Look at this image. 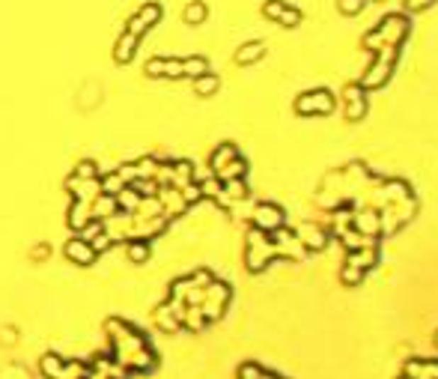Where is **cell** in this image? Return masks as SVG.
Here are the masks:
<instances>
[{"instance_id": "obj_1", "label": "cell", "mask_w": 438, "mask_h": 379, "mask_svg": "<svg viewBox=\"0 0 438 379\" xmlns=\"http://www.w3.org/2000/svg\"><path fill=\"white\" fill-rule=\"evenodd\" d=\"M405 36H408V18L393 12V16H385L367 36H364V48L373 54L382 48H400Z\"/></svg>"}, {"instance_id": "obj_2", "label": "cell", "mask_w": 438, "mask_h": 379, "mask_svg": "<svg viewBox=\"0 0 438 379\" xmlns=\"http://www.w3.org/2000/svg\"><path fill=\"white\" fill-rule=\"evenodd\" d=\"M397 57H400V48H382V51H376L370 69L364 72V78H361L364 90L370 93V90L385 87L391 81V75H393V69H397Z\"/></svg>"}, {"instance_id": "obj_3", "label": "cell", "mask_w": 438, "mask_h": 379, "mask_svg": "<svg viewBox=\"0 0 438 379\" xmlns=\"http://www.w3.org/2000/svg\"><path fill=\"white\" fill-rule=\"evenodd\" d=\"M334 108H337V99L331 90H310L296 99V114L301 116H328Z\"/></svg>"}, {"instance_id": "obj_4", "label": "cell", "mask_w": 438, "mask_h": 379, "mask_svg": "<svg viewBox=\"0 0 438 379\" xmlns=\"http://www.w3.org/2000/svg\"><path fill=\"white\" fill-rule=\"evenodd\" d=\"M370 111V99H367V90H364L361 84H346L343 87V114H346V120H364Z\"/></svg>"}, {"instance_id": "obj_5", "label": "cell", "mask_w": 438, "mask_h": 379, "mask_svg": "<svg viewBox=\"0 0 438 379\" xmlns=\"http://www.w3.org/2000/svg\"><path fill=\"white\" fill-rule=\"evenodd\" d=\"M262 16L277 21V24H283V27H296L301 21V9L286 4V0H269V4L262 6Z\"/></svg>"}, {"instance_id": "obj_6", "label": "cell", "mask_w": 438, "mask_h": 379, "mask_svg": "<svg viewBox=\"0 0 438 379\" xmlns=\"http://www.w3.org/2000/svg\"><path fill=\"white\" fill-rule=\"evenodd\" d=\"M254 227L262 233H274L283 227V209L277 203H259L254 209Z\"/></svg>"}, {"instance_id": "obj_7", "label": "cell", "mask_w": 438, "mask_h": 379, "mask_svg": "<svg viewBox=\"0 0 438 379\" xmlns=\"http://www.w3.org/2000/svg\"><path fill=\"white\" fill-rule=\"evenodd\" d=\"M296 236L301 239V245L308 248V251H322V248L328 245V239H331V230L322 227V224H316V221H308V224H301L296 230Z\"/></svg>"}, {"instance_id": "obj_8", "label": "cell", "mask_w": 438, "mask_h": 379, "mask_svg": "<svg viewBox=\"0 0 438 379\" xmlns=\"http://www.w3.org/2000/svg\"><path fill=\"white\" fill-rule=\"evenodd\" d=\"M262 54H266V45H262V42H247V45H242V48H239V54H236V63H242V66H247V63H257Z\"/></svg>"}, {"instance_id": "obj_9", "label": "cell", "mask_w": 438, "mask_h": 379, "mask_svg": "<svg viewBox=\"0 0 438 379\" xmlns=\"http://www.w3.org/2000/svg\"><path fill=\"white\" fill-rule=\"evenodd\" d=\"M182 72H185V75L200 78V75H206V72H209V63L203 60V57H194V60H182Z\"/></svg>"}, {"instance_id": "obj_10", "label": "cell", "mask_w": 438, "mask_h": 379, "mask_svg": "<svg viewBox=\"0 0 438 379\" xmlns=\"http://www.w3.org/2000/svg\"><path fill=\"white\" fill-rule=\"evenodd\" d=\"M364 6H367V0H337V9L343 16H358Z\"/></svg>"}, {"instance_id": "obj_11", "label": "cell", "mask_w": 438, "mask_h": 379, "mask_svg": "<svg viewBox=\"0 0 438 379\" xmlns=\"http://www.w3.org/2000/svg\"><path fill=\"white\" fill-rule=\"evenodd\" d=\"M203 18H206V6H203L200 0H197V4H191V6L185 9V21H188V24H200Z\"/></svg>"}, {"instance_id": "obj_12", "label": "cell", "mask_w": 438, "mask_h": 379, "mask_svg": "<svg viewBox=\"0 0 438 379\" xmlns=\"http://www.w3.org/2000/svg\"><path fill=\"white\" fill-rule=\"evenodd\" d=\"M215 90H218V78H215V75H206V78L200 75V81H197V93H200V96H209V93H215Z\"/></svg>"}, {"instance_id": "obj_13", "label": "cell", "mask_w": 438, "mask_h": 379, "mask_svg": "<svg viewBox=\"0 0 438 379\" xmlns=\"http://www.w3.org/2000/svg\"><path fill=\"white\" fill-rule=\"evenodd\" d=\"M432 4H435V0H405L408 9H429Z\"/></svg>"}, {"instance_id": "obj_14", "label": "cell", "mask_w": 438, "mask_h": 379, "mask_svg": "<svg viewBox=\"0 0 438 379\" xmlns=\"http://www.w3.org/2000/svg\"><path fill=\"white\" fill-rule=\"evenodd\" d=\"M400 379H412V376H405V373H403V376H400Z\"/></svg>"}, {"instance_id": "obj_15", "label": "cell", "mask_w": 438, "mask_h": 379, "mask_svg": "<svg viewBox=\"0 0 438 379\" xmlns=\"http://www.w3.org/2000/svg\"><path fill=\"white\" fill-rule=\"evenodd\" d=\"M435 346H438V331H435Z\"/></svg>"}, {"instance_id": "obj_16", "label": "cell", "mask_w": 438, "mask_h": 379, "mask_svg": "<svg viewBox=\"0 0 438 379\" xmlns=\"http://www.w3.org/2000/svg\"><path fill=\"white\" fill-rule=\"evenodd\" d=\"M373 4H382V0H373Z\"/></svg>"}]
</instances>
